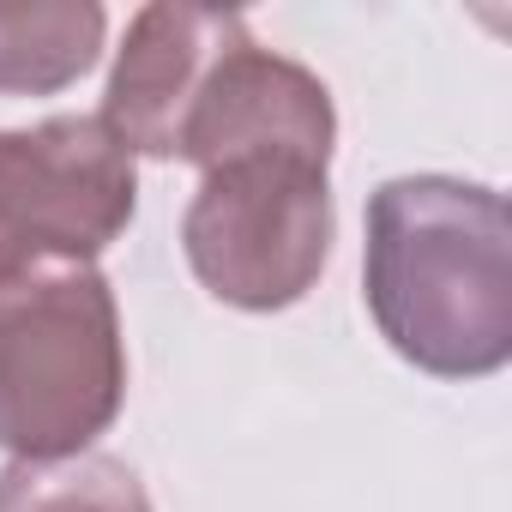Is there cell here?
<instances>
[{
  "mask_svg": "<svg viewBox=\"0 0 512 512\" xmlns=\"http://www.w3.org/2000/svg\"><path fill=\"white\" fill-rule=\"evenodd\" d=\"M362 302L374 332L434 380L512 362V211L464 175H392L368 193Z\"/></svg>",
  "mask_w": 512,
  "mask_h": 512,
  "instance_id": "6da1fadb",
  "label": "cell"
},
{
  "mask_svg": "<svg viewBox=\"0 0 512 512\" xmlns=\"http://www.w3.org/2000/svg\"><path fill=\"white\" fill-rule=\"evenodd\" d=\"M127 404V338L115 290L85 260L0 278V452L73 458Z\"/></svg>",
  "mask_w": 512,
  "mask_h": 512,
  "instance_id": "7a4b0ae2",
  "label": "cell"
},
{
  "mask_svg": "<svg viewBox=\"0 0 512 512\" xmlns=\"http://www.w3.org/2000/svg\"><path fill=\"white\" fill-rule=\"evenodd\" d=\"M332 181L326 163L296 151H253L199 175L181 217L193 278L241 314L296 308L332 260Z\"/></svg>",
  "mask_w": 512,
  "mask_h": 512,
  "instance_id": "3957f363",
  "label": "cell"
},
{
  "mask_svg": "<svg viewBox=\"0 0 512 512\" xmlns=\"http://www.w3.org/2000/svg\"><path fill=\"white\" fill-rule=\"evenodd\" d=\"M139 211L133 151L103 115H49L0 127V278L43 260L109 253Z\"/></svg>",
  "mask_w": 512,
  "mask_h": 512,
  "instance_id": "277c9868",
  "label": "cell"
},
{
  "mask_svg": "<svg viewBox=\"0 0 512 512\" xmlns=\"http://www.w3.org/2000/svg\"><path fill=\"white\" fill-rule=\"evenodd\" d=\"M332 145H338V109L326 79L278 49H260L247 31L241 43L223 49L205 91L193 97L175 157L193 163L199 175L253 151H296L332 169Z\"/></svg>",
  "mask_w": 512,
  "mask_h": 512,
  "instance_id": "5b68a950",
  "label": "cell"
},
{
  "mask_svg": "<svg viewBox=\"0 0 512 512\" xmlns=\"http://www.w3.org/2000/svg\"><path fill=\"white\" fill-rule=\"evenodd\" d=\"M241 37H247V13L181 7V0L139 7L121 49H115V67H109L103 127L133 157H175V139H181L193 97L205 91L223 49Z\"/></svg>",
  "mask_w": 512,
  "mask_h": 512,
  "instance_id": "8992f818",
  "label": "cell"
},
{
  "mask_svg": "<svg viewBox=\"0 0 512 512\" xmlns=\"http://www.w3.org/2000/svg\"><path fill=\"white\" fill-rule=\"evenodd\" d=\"M109 37L97 0H0V97H55L79 85Z\"/></svg>",
  "mask_w": 512,
  "mask_h": 512,
  "instance_id": "52a82bcc",
  "label": "cell"
},
{
  "mask_svg": "<svg viewBox=\"0 0 512 512\" xmlns=\"http://www.w3.org/2000/svg\"><path fill=\"white\" fill-rule=\"evenodd\" d=\"M0 512H157L139 470L115 452L13 458L0 470Z\"/></svg>",
  "mask_w": 512,
  "mask_h": 512,
  "instance_id": "ba28073f",
  "label": "cell"
}]
</instances>
